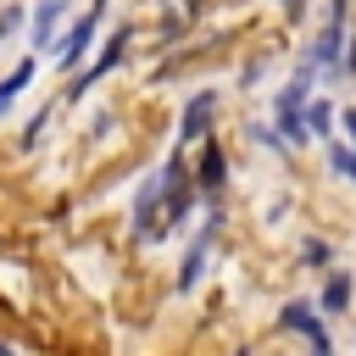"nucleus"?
Instances as JSON below:
<instances>
[{
	"instance_id": "0eeeda50",
	"label": "nucleus",
	"mask_w": 356,
	"mask_h": 356,
	"mask_svg": "<svg viewBox=\"0 0 356 356\" xmlns=\"http://www.w3.org/2000/svg\"><path fill=\"white\" fill-rule=\"evenodd\" d=\"M206 117H211V95H200V100H189V111H184V128H178V139H200V128H206Z\"/></svg>"
},
{
	"instance_id": "423d86ee",
	"label": "nucleus",
	"mask_w": 356,
	"mask_h": 356,
	"mask_svg": "<svg viewBox=\"0 0 356 356\" xmlns=\"http://www.w3.org/2000/svg\"><path fill=\"white\" fill-rule=\"evenodd\" d=\"M339 17H345V6H334L328 33H323V44H317V61H323V67H339Z\"/></svg>"
},
{
	"instance_id": "9b49d317",
	"label": "nucleus",
	"mask_w": 356,
	"mask_h": 356,
	"mask_svg": "<svg viewBox=\"0 0 356 356\" xmlns=\"http://www.w3.org/2000/svg\"><path fill=\"white\" fill-rule=\"evenodd\" d=\"M334 167H339V172H350V178H356V156H350V150H334Z\"/></svg>"
},
{
	"instance_id": "f257e3e1",
	"label": "nucleus",
	"mask_w": 356,
	"mask_h": 356,
	"mask_svg": "<svg viewBox=\"0 0 356 356\" xmlns=\"http://www.w3.org/2000/svg\"><path fill=\"white\" fill-rule=\"evenodd\" d=\"M95 22H100V17L89 11V17H78V22L67 28V39H56V61H61V67H78V61H83V50L95 44Z\"/></svg>"
},
{
	"instance_id": "39448f33",
	"label": "nucleus",
	"mask_w": 356,
	"mask_h": 356,
	"mask_svg": "<svg viewBox=\"0 0 356 356\" xmlns=\"http://www.w3.org/2000/svg\"><path fill=\"white\" fill-rule=\"evenodd\" d=\"M28 78H33V61H22V67H11V78H0V117L17 106V95L28 89Z\"/></svg>"
},
{
	"instance_id": "ddd939ff",
	"label": "nucleus",
	"mask_w": 356,
	"mask_h": 356,
	"mask_svg": "<svg viewBox=\"0 0 356 356\" xmlns=\"http://www.w3.org/2000/svg\"><path fill=\"white\" fill-rule=\"evenodd\" d=\"M100 6H106V0H89V11H95V17H100Z\"/></svg>"
},
{
	"instance_id": "7ed1b4c3",
	"label": "nucleus",
	"mask_w": 356,
	"mask_h": 356,
	"mask_svg": "<svg viewBox=\"0 0 356 356\" xmlns=\"http://www.w3.org/2000/svg\"><path fill=\"white\" fill-rule=\"evenodd\" d=\"M300 106H306V78H295V83L284 89V100H278V122H284L289 139H306V128H300Z\"/></svg>"
},
{
	"instance_id": "6e6552de",
	"label": "nucleus",
	"mask_w": 356,
	"mask_h": 356,
	"mask_svg": "<svg viewBox=\"0 0 356 356\" xmlns=\"http://www.w3.org/2000/svg\"><path fill=\"white\" fill-rule=\"evenodd\" d=\"M122 44H128V33H117V39H111V44L100 50V61H95V67H89L83 78H78V89H89V83H95V78H100V72H106V67H111L117 56H122ZM78 89H72V95H78Z\"/></svg>"
},
{
	"instance_id": "9d476101",
	"label": "nucleus",
	"mask_w": 356,
	"mask_h": 356,
	"mask_svg": "<svg viewBox=\"0 0 356 356\" xmlns=\"http://www.w3.org/2000/svg\"><path fill=\"white\" fill-rule=\"evenodd\" d=\"M345 300H350V278H345V273H334V278H328V289H323V306H328V312H345Z\"/></svg>"
},
{
	"instance_id": "f03ea898",
	"label": "nucleus",
	"mask_w": 356,
	"mask_h": 356,
	"mask_svg": "<svg viewBox=\"0 0 356 356\" xmlns=\"http://www.w3.org/2000/svg\"><path fill=\"white\" fill-rule=\"evenodd\" d=\"M61 17H67V0H39V6H33V28H28V44H33V50L56 44V28H61Z\"/></svg>"
},
{
	"instance_id": "20e7f679",
	"label": "nucleus",
	"mask_w": 356,
	"mask_h": 356,
	"mask_svg": "<svg viewBox=\"0 0 356 356\" xmlns=\"http://www.w3.org/2000/svg\"><path fill=\"white\" fill-rule=\"evenodd\" d=\"M284 323H289V328H300V334H306V339H312L317 350H328V334L317 328V317H312V306H289V312H284Z\"/></svg>"
},
{
	"instance_id": "4468645a",
	"label": "nucleus",
	"mask_w": 356,
	"mask_h": 356,
	"mask_svg": "<svg viewBox=\"0 0 356 356\" xmlns=\"http://www.w3.org/2000/svg\"><path fill=\"white\" fill-rule=\"evenodd\" d=\"M0 356H6V345H0Z\"/></svg>"
},
{
	"instance_id": "f8f14e48",
	"label": "nucleus",
	"mask_w": 356,
	"mask_h": 356,
	"mask_svg": "<svg viewBox=\"0 0 356 356\" xmlns=\"http://www.w3.org/2000/svg\"><path fill=\"white\" fill-rule=\"evenodd\" d=\"M345 128H350V134H356V111H345Z\"/></svg>"
},
{
	"instance_id": "1a4fd4ad",
	"label": "nucleus",
	"mask_w": 356,
	"mask_h": 356,
	"mask_svg": "<svg viewBox=\"0 0 356 356\" xmlns=\"http://www.w3.org/2000/svg\"><path fill=\"white\" fill-rule=\"evenodd\" d=\"M206 245H211V234L189 250V261H184V273H178V289H195V284H200V273H206Z\"/></svg>"
}]
</instances>
